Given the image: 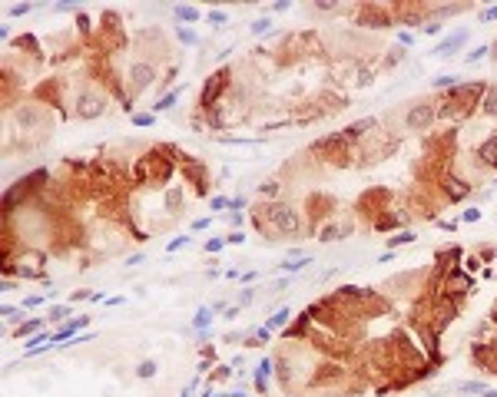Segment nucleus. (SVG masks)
<instances>
[{"label": "nucleus", "instance_id": "a211bd4d", "mask_svg": "<svg viewBox=\"0 0 497 397\" xmlns=\"http://www.w3.org/2000/svg\"><path fill=\"white\" fill-rule=\"evenodd\" d=\"M66 315H70V308H66V305H56V308L46 311V318H50V321H63Z\"/></svg>", "mask_w": 497, "mask_h": 397}, {"label": "nucleus", "instance_id": "a19ab883", "mask_svg": "<svg viewBox=\"0 0 497 397\" xmlns=\"http://www.w3.org/2000/svg\"><path fill=\"white\" fill-rule=\"evenodd\" d=\"M484 397H497V391H484Z\"/></svg>", "mask_w": 497, "mask_h": 397}, {"label": "nucleus", "instance_id": "f704fd0d", "mask_svg": "<svg viewBox=\"0 0 497 397\" xmlns=\"http://www.w3.org/2000/svg\"><path fill=\"white\" fill-rule=\"evenodd\" d=\"M209 23H226V13H222V10H212V13H209Z\"/></svg>", "mask_w": 497, "mask_h": 397}, {"label": "nucleus", "instance_id": "f3484780", "mask_svg": "<svg viewBox=\"0 0 497 397\" xmlns=\"http://www.w3.org/2000/svg\"><path fill=\"white\" fill-rule=\"evenodd\" d=\"M269 30H272V20H269V17H259V20L252 23V33H255V37H259V33H269Z\"/></svg>", "mask_w": 497, "mask_h": 397}, {"label": "nucleus", "instance_id": "c85d7f7f", "mask_svg": "<svg viewBox=\"0 0 497 397\" xmlns=\"http://www.w3.org/2000/svg\"><path fill=\"white\" fill-rule=\"evenodd\" d=\"M242 242H245V235H242V232H232L229 238H226V245H242Z\"/></svg>", "mask_w": 497, "mask_h": 397}, {"label": "nucleus", "instance_id": "423d86ee", "mask_svg": "<svg viewBox=\"0 0 497 397\" xmlns=\"http://www.w3.org/2000/svg\"><path fill=\"white\" fill-rule=\"evenodd\" d=\"M222 86H226V70H219L216 77H209V89H202V106H206V110H212V103H216V96L222 93Z\"/></svg>", "mask_w": 497, "mask_h": 397}, {"label": "nucleus", "instance_id": "4be33fe9", "mask_svg": "<svg viewBox=\"0 0 497 397\" xmlns=\"http://www.w3.org/2000/svg\"><path fill=\"white\" fill-rule=\"evenodd\" d=\"M189 245V235H179V238H173V242L166 245V252H179V248H186Z\"/></svg>", "mask_w": 497, "mask_h": 397}, {"label": "nucleus", "instance_id": "2f4dec72", "mask_svg": "<svg viewBox=\"0 0 497 397\" xmlns=\"http://www.w3.org/2000/svg\"><path fill=\"white\" fill-rule=\"evenodd\" d=\"M481 20L484 23H491V20H497V7H487L484 13H481Z\"/></svg>", "mask_w": 497, "mask_h": 397}, {"label": "nucleus", "instance_id": "dca6fc26", "mask_svg": "<svg viewBox=\"0 0 497 397\" xmlns=\"http://www.w3.org/2000/svg\"><path fill=\"white\" fill-rule=\"evenodd\" d=\"M461 391H464V394H484L487 387L481 384V381H464V384H461Z\"/></svg>", "mask_w": 497, "mask_h": 397}, {"label": "nucleus", "instance_id": "7ed1b4c3", "mask_svg": "<svg viewBox=\"0 0 497 397\" xmlns=\"http://www.w3.org/2000/svg\"><path fill=\"white\" fill-rule=\"evenodd\" d=\"M126 79L133 83V89H146V86H149V83L156 79V66H153V63H146V60H136V63L130 66Z\"/></svg>", "mask_w": 497, "mask_h": 397}, {"label": "nucleus", "instance_id": "9d476101", "mask_svg": "<svg viewBox=\"0 0 497 397\" xmlns=\"http://www.w3.org/2000/svg\"><path fill=\"white\" fill-rule=\"evenodd\" d=\"M176 99H179V89H173V93H166V96L159 99V103H153V113H166L169 106H173V103H176Z\"/></svg>", "mask_w": 497, "mask_h": 397}, {"label": "nucleus", "instance_id": "aec40b11", "mask_svg": "<svg viewBox=\"0 0 497 397\" xmlns=\"http://www.w3.org/2000/svg\"><path fill=\"white\" fill-rule=\"evenodd\" d=\"M136 374L139 377H153L156 374V361H143L139 367H136Z\"/></svg>", "mask_w": 497, "mask_h": 397}, {"label": "nucleus", "instance_id": "7c9ffc66", "mask_svg": "<svg viewBox=\"0 0 497 397\" xmlns=\"http://www.w3.org/2000/svg\"><path fill=\"white\" fill-rule=\"evenodd\" d=\"M37 305H44V295H33V298L23 301V308H37Z\"/></svg>", "mask_w": 497, "mask_h": 397}, {"label": "nucleus", "instance_id": "58836bf2", "mask_svg": "<svg viewBox=\"0 0 497 397\" xmlns=\"http://www.w3.org/2000/svg\"><path fill=\"white\" fill-rule=\"evenodd\" d=\"M255 341H269V328H259V331H255Z\"/></svg>", "mask_w": 497, "mask_h": 397}, {"label": "nucleus", "instance_id": "c756f323", "mask_svg": "<svg viewBox=\"0 0 497 397\" xmlns=\"http://www.w3.org/2000/svg\"><path fill=\"white\" fill-rule=\"evenodd\" d=\"M23 13H30V3H20V7H10V17H23Z\"/></svg>", "mask_w": 497, "mask_h": 397}, {"label": "nucleus", "instance_id": "bb28decb", "mask_svg": "<svg viewBox=\"0 0 497 397\" xmlns=\"http://www.w3.org/2000/svg\"><path fill=\"white\" fill-rule=\"evenodd\" d=\"M454 79H457V77H454V73H448V77H438V79H434V86H454Z\"/></svg>", "mask_w": 497, "mask_h": 397}, {"label": "nucleus", "instance_id": "4c0bfd02", "mask_svg": "<svg viewBox=\"0 0 497 397\" xmlns=\"http://www.w3.org/2000/svg\"><path fill=\"white\" fill-rule=\"evenodd\" d=\"M242 205H245V198H242V196H239V198H232V202H229V209H232V212H239Z\"/></svg>", "mask_w": 497, "mask_h": 397}, {"label": "nucleus", "instance_id": "5701e85b", "mask_svg": "<svg viewBox=\"0 0 497 397\" xmlns=\"http://www.w3.org/2000/svg\"><path fill=\"white\" fill-rule=\"evenodd\" d=\"M364 129H371V119H364V122H355V126H348L345 132H348V136H361Z\"/></svg>", "mask_w": 497, "mask_h": 397}, {"label": "nucleus", "instance_id": "0eeeda50", "mask_svg": "<svg viewBox=\"0 0 497 397\" xmlns=\"http://www.w3.org/2000/svg\"><path fill=\"white\" fill-rule=\"evenodd\" d=\"M17 122H20V129H33L40 122V110L37 106H20L17 110Z\"/></svg>", "mask_w": 497, "mask_h": 397}, {"label": "nucleus", "instance_id": "72a5a7b5", "mask_svg": "<svg viewBox=\"0 0 497 397\" xmlns=\"http://www.w3.org/2000/svg\"><path fill=\"white\" fill-rule=\"evenodd\" d=\"M209 205H212V209H226V205H229V198H222V196H216V198H212V202H209Z\"/></svg>", "mask_w": 497, "mask_h": 397}, {"label": "nucleus", "instance_id": "1a4fd4ad", "mask_svg": "<svg viewBox=\"0 0 497 397\" xmlns=\"http://www.w3.org/2000/svg\"><path fill=\"white\" fill-rule=\"evenodd\" d=\"M40 324H44L40 318H30V321H23L20 328H17V338H33V334L40 331Z\"/></svg>", "mask_w": 497, "mask_h": 397}, {"label": "nucleus", "instance_id": "f257e3e1", "mask_svg": "<svg viewBox=\"0 0 497 397\" xmlns=\"http://www.w3.org/2000/svg\"><path fill=\"white\" fill-rule=\"evenodd\" d=\"M434 116H438V113H434L431 103H418V106H411V110H408V119H405V122H408L411 132H424L431 122H434Z\"/></svg>", "mask_w": 497, "mask_h": 397}, {"label": "nucleus", "instance_id": "f03ea898", "mask_svg": "<svg viewBox=\"0 0 497 397\" xmlns=\"http://www.w3.org/2000/svg\"><path fill=\"white\" fill-rule=\"evenodd\" d=\"M269 215H272V222H275L282 232H288V235H295L298 225H302V222H298V212L292 209V205H272Z\"/></svg>", "mask_w": 497, "mask_h": 397}, {"label": "nucleus", "instance_id": "6ab92c4d", "mask_svg": "<svg viewBox=\"0 0 497 397\" xmlns=\"http://www.w3.org/2000/svg\"><path fill=\"white\" fill-rule=\"evenodd\" d=\"M484 110L487 113H497V86L487 89V99H484Z\"/></svg>", "mask_w": 497, "mask_h": 397}, {"label": "nucleus", "instance_id": "a878e982", "mask_svg": "<svg viewBox=\"0 0 497 397\" xmlns=\"http://www.w3.org/2000/svg\"><path fill=\"white\" fill-rule=\"evenodd\" d=\"M222 245H226V238H212V242H206V252H222Z\"/></svg>", "mask_w": 497, "mask_h": 397}, {"label": "nucleus", "instance_id": "20e7f679", "mask_svg": "<svg viewBox=\"0 0 497 397\" xmlns=\"http://www.w3.org/2000/svg\"><path fill=\"white\" fill-rule=\"evenodd\" d=\"M99 113H103V96H96V93L80 96V103H77V116L80 119H96Z\"/></svg>", "mask_w": 497, "mask_h": 397}, {"label": "nucleus", "instance_id": "ea45409f", "mask_svg": "<svg viewBox=\"0 0 497 397\" xmlns=\"http://www.w3.org/2000/svg\"><path fill=\"white\" fill-rule=\"evenodd\" d=\"M424 33H431V37H434V33H441V23H428V27H424Z\"/></svg>", "mask_w": 497, "mask_h": 397}, {"label": "nucleus", "instance_id": "cd10ccee", "mask_svg": "<svg viewBox=\"0 0 497 397\" xmlns=\"http://www.w3.org/2000/svg\"><path fill=\"white\" fill-rule=\"evenodd\" d=\"M209 225H212L209 215H206V219H196V222H192V232H202V229H209Z\"/></svg>", "mask_w": 497, "mask_h": 397}, {"label": "nucleus", "instance_id": "412c9836", "mask_svg": "<svg viewBox=\"0 0 497 397\" xmlns=\"http://www.w3.org/2000/svg\"><path fill=\"white\" fill-rule=\"evenodd\" d=\"M153 116L156 113H136V116H133V126H153Z\"/></svg>", "mask_w": 497, "mask_h": 397}, {"label": "nucleus", "instance_id": "4468645a", "mask_svg": "<svg viewBox=\"0 0 497 397\" xmlns=\"http://www.w3.org/2000/svg\"><path fill=\"white\" fill-rule=\"evenodd\" d=\"M408 242H414V232H398L395 238H388V245H391V248H398V245H408Z\"/></svg>", "mask_w": 497, "mask_h": 397}, {"label": "nucleus", "instance_id": "9b49d317", "mask_svg": "<svg viewBox=\"0 0 497 397\" xmlns=\"http://www.w3.org/2000/svg\"><path fill=\"white\" fill-rule=\"evenodd\" d=\"M288 318H292V315H288V308L275 311V315L269 318V331H275V328H285V324H288Z\"/></svg>", "mask_w": 497, "mask_h": 397}, {"label": "nucleus", "instance_id": "b1692460", "mask_svg": "<svg viewBox=\"0 0 497 397\" xmlns=\"http://www.w3.org/2000/svg\"><path fill=\"white\" fill-rule=\"evenodd\" d=\"M3 318H7V321H20L23 318V308H10V305H3Z\"/></svg>", "mask_w": 497, "mask_h": 397}, {"label": "nucleus", "instance_id": "ddd939ff", "mask_svg": "<svg viewBox=\"0 0 497 397\" xmlns=\"http://www.w3.org/2000/svg\"><path fill=\"white\" fill-rule=\"evenodd\" d=\"M305 265H312V258H305V255H302V258H292V262H282V272H302Z\"/></svg>", "mask_w": 497, "mask_h": 397}, {"label": "nucleus", "instance_id": "473e14b6", "mask_svg": "<svg viewBox=\"0 0 497 397\" xmlns=\"http://www.w3.org/2000/svg\"><path fill=\"white\" fill-rule=\"evenodd\" d=\"M461 219H464V222H477V219H481V212H477V209H467Z\"/></svg>", "mask_w": 497, "mask_h": 397}, {"label": "nucleus", "instance_id": "c9c22d12", "mask_svg": "<svg viewBox=\"0 0 497 397\" xmlns=\"http://www.w3.org/2000/svg\"><path fill=\"white\" fill-rule=\"evenodd\" d=\"M262 192H265V196H275V192H278V182H265Z\"/></svg>", "mask_w": 497, "mask_h": 397}, {"label": "nucleus", "instance_id": "e433bc0d", "mask_svg": "<svg viewBox=\"0 0 497 397\" xmlns=\"http://www.w3.org/2000/svg\"><path fill=\"white\" fill-rule=\"evenodd\" d=\"M252 288H245V291H242V295H239V305H249V301H252Z\"/></svg>", "mask_w": 497, "mask_h": 397}, {"label": "nucleus", "instance_id": "2eb2a0df", "mask_svg": "<svg viewBox=\"0 0 497 397\" xmlns=\"http://www.w3.org/2000/svg\"><path fill=\"white\" fill-rule=\"evenodd\" d=\"M176 37H179V43H189V46L196 43V33L189 30V27H176Z\"/></svg>", "mask_w": 497, "mask_h": 397}, {"label": "nucleus", "instance_id": "393cba45", "mask_svg": "<svg viewBox=\"0 0 497 397\" xmlns=\"http://www.w3.org/2000/svg\"><path fill=\"white\" fill-rule=\"evenodd\" d=\"M484 56H487V46H477V50L467 53V63H477V60H484Z\"/></svg>", "mask_w": 497, "mask_h": 397}, {"label": "nucleus", "instance_id": "6e6552de", "mask_svg": "<svg viewBox=\"0 0 497 397\" xmlns=\"http://www.w3.org/2000/svg\"><path fill=\"white\" fill-rule=\"evenodd\" d=\"M209 324H212V308H199L196 318H192V328H196V331H206Z\"/></svg>", "mask_w": 497, "mask_h": 397}, {"label": "nucleus", "instance_id": "f8f14e48", "mask_svg": "<svg viewBox=\"0 0 497 397\" xmlns=\"http://www.w3.org/2000/svg\"><path fill=\"white\" fill-rule=\"evenodd\" d=\"M176 20L196 23V20H199V10H196V7H176Z\"/></svg>", "mask_w": 497, "mask_h": 397}, {"label": "nucleus", "instance_id": "39448f33", "mask_svg": "<svg viewBox=\"0 0 497 397\" xmlns=\"http://www.w3.org/2000/svg\"><path fill=\"white\" fill-rule=\"evenodd\" d=\"M464 40H467V30H457V33H451L444 43H438L434 46V56H454L457 50L464 46Z\"/></svg>", "mask_w": 497, "mask_h": 397}, {"label": "nucleus", "instance_id": "79ce46f5", "mask_svg": "<svg viewBox=\"0 0 497 397\" xmlns=\"http://www.w3.org/2000/svg\"><path fill=\"white\" fill-rule=\"evenodd\" d=\"M202 397H226V394H209V391H206V394H202Z\"/></svg>", "mask_w": 497, "mask_h": 397}]
</instances>
